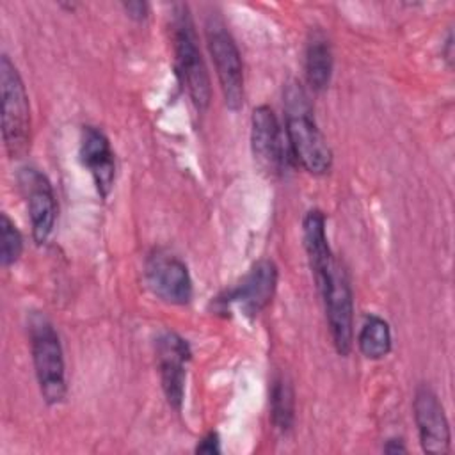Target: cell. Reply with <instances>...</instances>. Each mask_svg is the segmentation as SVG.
<instances>
[{
  "label": "cell",
  "mask_w": 455,
  "mask_h": 455,
  "mask_svg": "<svg viewBox=\"0 0 455 455\" xmlns=\"http://www.w3.org/2000/svg\"><path fill=\"white\" fill-rule=\"evenodd\" d=\"M20 185L27 197L30 228L36 243H44L53 231L57 203L50 180L37 169L27 167L20 172Z\"/></svg>",
  "instance_id": "7c38bea8"
},
{
  "label": "cell",
  "mask_w": 455,
  "mask_h": 455,
  "mask_svg": "<svg viewBox=\"0 0 455 455\" xmlns=\"http://www.w3.org/2000/svg\"><path fill=\"white\" fill-rule=\"evenodd\" d=\"M0 235H2V247H0V263L2 267H11L18 261L23 251V236L20 229L14 226V222L7 217V213H2L0 219Z\"/></svg>",
  "instance_id": "ac0fdd59"
},
{
  "label": "cell",
  "mask_w": 455,
  "mask_h": 455,
  "mask_svg": "<svg viewBox=\"0 0 455 455\" xmlns=\"http://www.w3.org/2000/svg\"><path fill=\"white\" fill-rule=\"evenodd\" d=\"M80 160L91 172L98 194L107 197L116 178V160L110 142L100 128L84 126L80 139Z\"/></svg>",
  "instance_id": "5bb4252c"
},
{
  "label": "cell",
  "mask_w": 455,
  "mask_h": 455,
  "mask_svg": "<svg viewBox=\"0 0 455 455\" xmlns=\"http://www.w3.org/2000/svg\"><path fill=\"white\" fill-rule=\"evenodd\" d=\"M123 9L124 12L135 20V21H142L148 18V12H149V5L146 2H124L123 4Z\"/></svg>",
  "instance_id": "ffe728a7"
},
{
  "label": "cell",
  "mask_w": 455,
  "mask_h": 455,
  "mask_svg": "<svg viewBox=\"0 0 455 455\" xmlns=\"http://www.w3.org/2000/svg\"><path fill=\"white\" fill-rule=\"evenodd\" d=\"M359 352L366 359H382L391 350V329L389 323L379 315H368L357 334Z\"/></svg>",
  "instance_id": "2e32d148"
},
{
  "label": "cell",
  "mask_w": 455,
  "mask_h": 455,
  "mask_svg": "<svg viewBox=\"0 0 455 455\" xmlns=\"http://www.w3.org/2000/svg\"><path fill=\"white\" fill-rule=\"evenodd\" d=\"M204 34L226 107L236 112L243 105V64L238 46L226 25L213 16L208 18Z\"/></svg>",
  "instance_id": "5b68a950"
},
{
  "label": "cell",
  "mask_w": 455,
  "mask_h": 455,
  "mask_svg": "<svg viewBox=\"0 0 455 455\" xmlns=\"http://www.w3.org/2000/svg\"><path fill=\"white\" fill-rule=\"evenodd\" d=\"M32 363L43 400L57 405L66 398V364L60 338L53 323L41 313H34L28 320Z\"/></svg>",
  "instance_id": "3957f363"
},
{
  "label": "cell",
  "mask_w": 455,
  "mask_h": 455,
  "mask_svg": "<svg viewBox=\"0 0 455 455\" xmlns=\"http://www.w3.org/2000/svg\"><path fill=\"white\" fill-rule=\"evenodd\" d=\"M190 347L180 334L165 331L156 339V361L160 382L167 403L174 411H181L185 398L187 363L190 361Z\"/></svg>",
  "instance_id": "9c48e42d"
},
{
  "label": "cell",
  "mask_w": 455,
  "mask_h": 455,
  "mask_svg": "<svg viewBox=\"0 0 455 455\" xmlns=\"http://www.w3.org/2000/svg\"><path fill=\"white\" fill-rule=\"evenodd\" d=\"M284 135L291 158L309 174L331 171L332 153L315 123L307 96L299 82H290L284 91Z\"/></svg>",
  "instance_id": "6da1fadb"
},
{
  "label": "cell",
  "mask_w": 455,
  "mask_h": 455,
  "mask_svg": "<svg viewBox=\"0 0 455 455\" xmlns=\"http://www.w3.org/2000/svg\"><path fill=\"white\" fill-rule=\"evenodd\" d=\"M251 146L256 162L268 174H281L291 158L288 140L274 110L259 105L251 116Z\"/></svg>",
  "instance_id": "52a82bcc"
},
{
  "label": "cell",
  "mask_w": 455,
  "mask_h": 455,
  "mask_svg": "<svg viewBox=\"0 0 455 455\" xmlns=\"http://www.w3.org/2000/svg\"><path fill=\"white\" fill-rule=\"evenodd\" d=\"M306 78L313 91L327 89L332 76V50L323 34H311L306 44Z\"/></svg>",
  "instance_id": "9a60e30c"
},
{
  "label": "cell",
  "mask_w": 455,
  "mask_h": 455,
  "mask_svg": "<svg viewBox=\"0 0 455 455\" xmlns=\"http://www.w3.org/2000/svg\"><path fill=\"white\" fill-rule=\"evenodd\" d=\"M2 137L11 158H21L30 148V103L18 68L9 55L0 57Z\"/></svg>",
  "instance_id": "277c9868"
},
{
  "label": "cell",
  "mask_w": 455,
  "mask_h": 455,
  "mask_svg": "<svg viewBox=\"0 0 455 455\" xmlns=\"http://www.w3.org/2000/svg\"><path fill=\"white\" fill-rule=\"evenodd\" d=\"M277 288V267L270 259L256 261L247 275L217 302L222 306L235 304L245 316L254 318L272 300Z\"/></svg>",
  "instance_id": "30bf717a"
},
{
  "label": "cell",
  "mask_w": 455,
  "mask_h": 455,
  "mask_svg": "<svg viewBox=\"0 0 455 455\" xmlns=\"http://www.w3.org/2000/svg\"><path fill=\"white\" fill-rule=\"evenodd\" d=\"M384 451L386 453H405L407 451V446L403 444L402 439H389L386 444H384Z\"/></svg>",
  "instance_id": "44dd1931"
},
{
  "label": "cell",
  "mask_w": 455,
  "mask_h": 455,
  "mask_svg": "<svg viewBox=\"0 0 455 455\" xmlns=\"http://www.w3.org/2000/svg\"><path fill=\"white\" fill-rule=\"evenodd\" d=\"M172 52L174 69L181 87L187 91L190 101L197 110H206L212 100V85L206 64L197 46V34L190 16V9L185 4L174 5L172 21Z\"/></svg>",
  "instance_id": "7a4b0ae2"
},
{
  "label": "cell",
  "mask_w": 455,
  "mask_h": 455,
  "mask_svg": "<svg viewBox=\"0 0 455 455\" xmlns=\"http://www.w3.org/2000/svg\"><path fill=\"white\" fill-rule=\"evenodd\" d=\"M302 238H304V249L307 254L309 268L313 272L318 293H322L329 284L332 270L338 263L329 247V240L325 233V215L322 210L313 208L304 215Z\"/></svg>",
  "instance_id": "4fadbf2b"
},
{
  "label": "cell",
  "mask_w": 455,
  "mask_h": 455,
  "mask_svg": "<svg viewBox=\"0 0 455 455\" xmlns=\"http://www.w3.org/2000/svg\"><path fill=\"white\" fill-rule=\"evenodd\" d=\"M336 352L347 357L354 345V299L345 268L336 263L329 284L320 293Z\"/></svg>",
  "instance_id": "8992f818"
},
{
  "label": "cell",
  "mask_w": 455,
  "mask_h": 455,
  "mask_svg": "<svg viewBox=\"0 0 455 455\" xmlns=\"http://www.w3.org/2000/svg\"><path fill=\"white\" fill-rule=\"evenodd\" d=\"M414 421L419 434V443L427 453H448L451 448L450 423L443 403L434 389L427 384L418 386L414 393Z\"/></svg>",
  "instance_id": "8fae6325"
},
{
  "label": "cell",
  "mask_w": 455,
  "mask_h": 455,
  "mask_svg": "<svg viewBox=\"0 0 455 455\" xmlns=\"http://www.w3.org/2000/svg\"><path fill=\"white\" fill-rule=\"evenodd\" d=\"M197 453H206V455H213V453H220V439L217 432H208L199 444L196 446Z\"/></svg>",
  "instance_id": "d6986e66"
},
{
  "label": "cell",
  "mask_w": 455,
  "mask_h": 455,
  "mask_svg": "<svg viewBox=\"0 0 455 455\" xmlns=\"http://www.w3.org/2000/svg\"><path fill=\"white\" fill-rule=\"evenodd\" d=\"M146 283L149 290L167 304H188L194 293L187 265L174 254L153 251L146 259Z\"/></svg>",
  "instance_id": "ba28073f"
},
{
  "label": "cell",
  "mask_w": 455,
  "mask_h": 455,
  "mask_svg": "<svg viewBox=\"0 0 455 455\" xmlns=\"http://www.w3.org/2000/svg\"><path fill=\"white\" fill-rule=\"evenodd\" d=\"M270 416L279 432H288L295 421V393L286 375H275L270 389Z\"/></svg>",
  "instance_id": "e0dca14e"
}]
</instances>
